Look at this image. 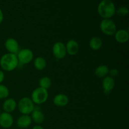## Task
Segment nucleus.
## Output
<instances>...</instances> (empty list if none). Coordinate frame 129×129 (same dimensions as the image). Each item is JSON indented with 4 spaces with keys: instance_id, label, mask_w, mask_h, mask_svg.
<instances>
[{
    "instance_id": "9d476101",
    "label": "nucleus",
    "mask_w": 129,
    "mask_h": 129,
    "mask_svg": "<svg viewBox=\"0 0 129 129\" xmlns=\"http://www.w3.org/2000/svg\"><path fill=\"white\" fill-rule=\"evenodd\" d=\"M66 45V49L67 54L74 56L76 55L79 50V43L74 39H70L67 42Z\"/></svg>"
},
{
    "instance_id": "39448f33",
    "label": "nucleus",
    "mask_w": 129,
    "mask_h": 129,
    "mask_svg": "<svg viewBox=\"0 0 129 129\" xmlns=\"http://www.w3.org/2000/svg\"><path fill=\"white\" fill-rule=\"evenodd\" d=\"M100 28L107 36H113L117 30V25L112 19H103L100 23Z\"/></svg>"
},
{
    "instance_id": "393cba45",
    "label": "nucleus",
    "mask_w": 129,
    "mask_h": 129,
    "mask_svg": "<svg viewBox=\"0 0 129 129\" xmlns=\"http://www.w3.org/2000/svg\"><path fill=\"white\" fill-rule=\"evenodd\" d=\"M3 19H4V15H3V13L2 10L0 9V25L2 23V22L3 21Z\"/></svg>"
},
{
    "instance_id": "f8f14e48",
    "label": "nucleus",
    "mask_w": 129,
    "mask_h": 129,
    "mask_svg": "<svg viewBox=\"0 0 129 129\" xmlns=\"http://www.w3.org/2000/svg\"><path fill=\"white\" fill-rule=\"evenodd\" d=\"M69 103V98L68 96L64 93L57 94L53 98V103L56 107H66Z\"/></svg>"
},
{
    "instance_id": "0eeeda50",
    "label": "nucleus",
    "mask_w": 129,
    "mask_h": 129,
    "mask_svg": "<svg viewBox=\"0 0 129 129\" xmlns=\"http://www.w3.org/2000/svg\"><path fill=\"white\" fill-rule=\"evenodd\" d=\"M52 54L57 60H61L64 59L67 55L66 45L62 42H57L53 45Z\"/></svg>"
},
{
    "instance_id": "a878e982",
    "label": "nucleus",
    "mask_w": 129,
    "mask_h": 129,
    "mask_svg": "<svg viewBox=\"0 0 129 129\" xmlns=\"http://www.w3.org/2000/svg\"><path fill=\"white\" fill-rule=\"evenodd\" d=\"M32 129H44V127L41 125H35V126H34Z\"/></svg>"
},
{
    "instance_id": "dca6fc26",
    "label": "nucleus",
    "mask_w": 129,
    "mask_h": 129,
    "mask_svg": "<svg viewBox=\"0 0 129 129\" xmlns=\"http://www.w3.org/2000/svg\"><path fill=\"white\" fill-rule=\"evenodd\" d=\"M32 120L29 115H22L18 118L16 120L17 126L20 128H26L30 127Z\"/></svg>"
},
{
    "instance_id": "4be33fe9",
    "label": "nucleus",
    "mask_w": 129,
    "mask_h": 129,
    "mask_svg": "<svg viewBox=\"0 0 129 129\" xmlns=\"http://www.w3.org/2000/svg\"><path fill=\"white\" fill-rule=\"evenodd\" d=\"M128 13L129 10L128 8L126 7V6H121L116 10L115 13H117L118 16L124 17V16H127L128 15Z\"/></svg>"
},
{
    "instance_id": "423d86ee",
    "label": "nucleus",
    "mask_w": 129,
    "mask_h": 129,
    "mask_svg": "<svg viewBox=\"0 0 129 129\" xmlns=\"http://www.w3.org/2000/svg\"><path fill=\"white\" fill-rule=\"evenodd\" d=\"M19 63L21 64H27L34 60V54L32 50L28 48L21 49L16 54Z\"/></svg>"
},
{
    "instance_id": "412c9836",
    "label": "nucleus",
    "mask_w": 129,
    "mask_h": 129,
    "mask_svg": "<svg viewBox=\"0 0 129 129\" xmlns=\"http://www.w3.org/2000/svg\"><path fill=\"white\" fill-rule=\"evenodd\" d=\"M10 94V90L6 86L0 84V99H6Z\"/></svg>"
},
{
    "instance_id": "a211bd4d",
    "label": "nucleus",
    "mask_w": 129,
    "mask_h": 129,
    "mask_svg": "<svg viewBox=\"0 0 129 129\" xmlns=\"http://www.w3.org/2000/svg\"><path fill=\"white\" fill-rule=\"evenodd\" d=\"M109 70V68L107 65L102 64L96 68L94 70V74L99 78H104L105 77L108 76Z\"/></svg>"
},
{
    "instance_id": "1a4fd4ad",
    "label": "nucleus",
    "mask_w": 129,
    "mask_h": 129,
    "mask_svg": "<svg viewBox=\"0 0 129 129\" xmlns=\"http://www.w3.org/2000/svg\"><path fill=\"white\" fill-rule=\"evenodd\" d=\"M14 123V119L11 113L1 112L0 114V126L5 129L11 128Z\"/></svg>"
},
{
    "instance_id": "aec40b11",
    "label": "nucleus",
    "mask_w": 129,
    "mask_h": 129,
    "mask_svg": "<svg viewBox=\"0 0 129 129\" xmlns=\"http://www.w3.org/2000/svg\"><path fill=\"white\" fill-rule=\"evenodd\" d=\"M39 85L40 88L48 90V89H49L52 86L51 79L48 76L42 77L39 80Z\"/></svg>"
},
{
    "instance_id": "4468645a",
    "label": "nucleus",
    "mask_w": 129,
    "mask_h": 129,
    "mask_svg": "<svg viewBox=\"0 0 129 129\" xmlns=\"http://www.w3.org/2000/svg\"><path fill=\"white\" fill-rule=\"evenodd\" d=\"M115 40L119 44H125L129 40V32L125 29H120L114 34Z\"/></svg>"
},
{
    "instance_id": "7ed1b4c3",
    "label": "nucleus",
    "mask_w": 129,
    "mask_h": 129,
    "mask_svg": "<svg viewBox=\"0 0 129 129\" xmlns=\"http://www.w3.org/2000/svg\"><path fill=\"white\" fill-rule=\"evenodd\" d=\"M30 98L34 104L38 105L44 104L49 98V91L47 89L38 87L33 91Z\"/></svg>"
},
{
    "instance_id": "20e7f679",
    "label": "nucleus",
    "mask_w": 129,
    "mask_h": 129,
    "mask_svg": "<svg viewBox=\"0 0 129 129\" xmlns=\"http://www.w3.org/2000/svg\"><path fill=\"white\" fill-rule=\"evenodd\" d=\"M35 108V104L28 97H23L17 103V108L22 115L31 114Z\"/></svg>"
},
{
    "instance_id": "f257e3e1",
    "label": "nucleus",
    "mask_w": 129,
    "mask_h": 129,
    "mask_svg": "<svg viewBox=\"0 0 129 129\" xmlns=\"http://www.w3.org/2000/svg\"><path fill=\"white\" fill-rule=\"evenodd\" d=\"M97 11L103 19H111L115 15V6L111 0H102L98 5Z\"/></svg>"
},
{
    "instance_id": "f03ea898",
    "label": "nucleus",
    "mask_w": 129,
    "mask_h": 129,
    "mask_svg": "<svg viewBox=\"0 0 129 129\" xmlns=\"http://www.w3.org/2000/svg\"><path fill=\"white\" fill-rule=\"evenodd\" d=\"M19 62L16 54L6 53L0 59V66L3 70L11 72L18 66Z\"/></svg>"
},
{
    "instance_id": "ddd939ff",
    "label": "nucleus",
    "mask_w": 129,
    "mask_h": 129,
    "mask_svg": "<svg viewBox=\"0 0 129 129\" xmlns=\"http://www.w3.org/2000/svg\"><path fill=\"white\" fill-rule=\"evenodd\" d=\"M2 108L3 112L11 113L17 108V102L13 98H6L3 103Z\"/></svg>"
},
{
    "instance_id": "f3484780",
    "label": "nucleus",
    "mask_w": 129,
    "mask_h": 129,
    "mask_svg": "<svg viewBox=\"0 0 129 129\" xmlns=\"http://www.w3.org/2000/svg\"><path fill=\"white\" fill-rule=\"evenodd\" d=\"M89 46L91 50L97 51L99 50L103 46V41L99 37L94 36L91 38L89 40Z\"/></svg>"
},
{
    "instance_id": "bb28decb",
    "label": "nucleus",
    "mask_w": 129,
    "mask_h": 129,
    "mask_svg": "<svg viewBox=\"0 0 129 129\" xmlns=\"http://www.w3.org/2000/svg\"><path fill=\"white\" fill-rule=\"evenodd\" d=\"M1 113V109H0V114Z\"/></svg>"
},
{
    "instance_id": "b1692460",
    "label": "nucleus",
    "mask_w": 129,
    "mask_h": 129,
    "mask_svg": "<svg viewBox=\"0 0 129 129\" xmlns=\"http://www.w3.org/2000/svg\"><path fill=\"white\" fill-rule=\"evenodd\" d=\"M5 78V73H4L3 71L0 69V84H1V83L4 81Z\"/></svg>"
},
{
    "instance_id": "5701e85b",
    "label": "nucleus",
    "mask_w": 129,
    "mask_h": 129,
    "mask_svg": "<svg viewBox=\"0 0 129 129\" xmlns=\"http://www.w3.org/2000/svg\"><path fill=\"white\" fill-rule=\"evenodd\" d=\"M118 74H119V71H118V70L117 68H112V69H110L109 70V73H108L109 76L112 77L113 78L118 76Z\"/></svg>"
},
{
    "instance_id": "9b49d317",
    "label": "nucleus",
    "mask_w": 129,
    "mask_h": 129,
    "mask_svg": "<svg viewBox=\"0 0 129 129\" xmlns=\"http://www.w3.org/2000/svg\"><path fill=\"white\" fill-rule=\"evenodd\" d=\"M102 85L103 92L105 94H109L115 86V81L114 80V78L109 76L105 77L102 80Z\"/></svg>"
},
{
    "instance_id": "6e6552de",
    "label": "nucleus",
    "mask_w": 129,
    "mask_h": 129,
    "mask_svg": "<svg viewBox=\"0 0 129 129\" xmlns=\"http://www.w3.org/2000/svg\"><path fill=\"white\" fill-rule=\"evenodd\" d=\"M5 47L8 53L17 54L20 50V45L17 40L14 38H8L5 42Z\"/></svg>"
},
{
    "instance_id": "2eb2a0df",
    "label": "nucleus",
    "mask_w": 129,
    "mask_h": 129,
    "mask_svg": "<svg viewBox=\"0 0 129 129\" xmlns=\"http://www.w3.org/2000/svg\"><path fill=\"white\" fill-rule=\"evenodd\" d=\"M30 117L32 122L36 123L37 125H41L45 120V115L44 113L42 112L41 110L39 109L38 108H35L34 111L31 113Z\"/></svg>"
},
{
    "instance_id": "6ab92c4d",
    "label": "nucleus",
    "mask_w": 129,
    "mask_h": 129,
    "mask_svg": "<svg viewBox=\"0 0 129 129\" xmlns=\"http://www.w3.org/2000/svg\"><path fill=\"white\" fill-rule=\"evenodd\" d=\"M34 66L37 70L43 71L47 67V61L43 57H37L34 60Z\"/></svg>"
}]
</instances>
